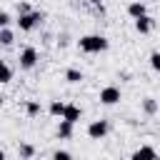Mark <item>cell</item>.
<instances>
[{
	"instance_id": "2e32d148",
	"label": "cell",
	"mask_w": 160,
	"mask_h": 160,
	"mask_svg": "<svg viewBox=\"0 0 160 160\" xmlns=\"http://www.w3.org/2000/svg\"><path fill=\"white\" fill-rule=\"evenodd\" d=\"M12 42H15V32H12L10 28H0V45L10 48Z\"/></svg>"
},
{
	"instance_id": "4fadbf2b",
	"label": "cell",
	"mask_w": 160,
	"mask_h": 160,
	"mask_svg": "<svg viewBox=\"0 0 160 160\" xmlns=\"http://www.w3.org/2000/svg\"><path fill=\"white\" fill-rule=\"evenodd\" d=\"M142 112L150 115V118L158 115V100H155V98H145V100H142Z\"/></svg>"
},
{
	"instance_id": "d4e9b609",
	"label": "cell",
	"mask_w": 160,
	"mask_h": 160,
	"mask_svg": "<svg viewBox=\"0 0 160 160\" xmlns=\"http://www.w3.org/2000/svg\"><path fill=\"white\" fill-rule=\"evenodd\" d=\"M145 2H155V0H145Z\"/></svg>"
},
{
	"instance_id": "8992f818",
	"label": "cell",
	"mask_w": 160,
	"mask_h": 160,
	"mask_svg": "<svg viewBox=\"0 0 160 160\" xmlns=\"http://www.w3.org/2000/svg\"><path fill=\"white\" fill-rule=\"evenodd\" d=\"M82 118V108L80 105H75V102H65V110H62V120H68V122H78Z\"/></svg>"
},
{
	"instance_id": "e0dca14e",
	"label": "cell",
	"mask_w": 160,
	"mask_h": 160,
	"mask_svg": "<svg viewBox=\"0 0 160 160\" xmlns=\"http://www.w3.org/2000/svg\"><path fill=\"white\" fill-rule=\"evenodd\" d=\"M65 80L72 82V85H78V82L82 80V70H78V68H68V70H65Z\"/></svg>"
},
{
	"instance_id": "7c38bea8",
	"label": "cell",
	"mask_w": 160,
	"mask_h": 160,
	"mask_svg": "<svg viewBox=\"0 0 160 160\" xmlns=\"http://www.w3.org/2000/svg\"><path fill=\"white\" fill-rule=\"evenodd\" d=\"M12 80V68L0 58V85H5V82H10Z\"/></svg>"
},
{
	"instance_id": "7402d4cb",
	"label": "cell",
	"mask_w": 160,
	"mask_h": 160,
	"mask_svg": "<svg viewBox=\"0 0 160 160\" xmlns=\"http://www.w3.org/2000/svg\"><path fill=\"white\" fill-rule=\"evenodd\" d=\"M88 2H90L92 8H100V5H102V0H88Z\"/></svg>"
},
{
	"instance_id": "3957f363",
	"label": "cell",
	"mask_w": 160,
	"mask_h": 160,
	"mask_svg": "<svg viewBox=\"0 0 160 160\" xmlns=\"http://www.w3.org/2000/svg\"><path fill=\"white\" fill-rule=\"evenodd\" d=\"M38 60H40V55H38V48H32V45H25L18 55V65L22 70H32L38 65Z\"/></svg>"
},
{
	"instance_id": "d6986e66",
	"label": "cell",
	"mask_w": 160,
	"mask_h": 160,
	"mask_svg": "<svg viewBox=\"0 0 160 160\" xmlns=\"http://www.w3.org/2000/svg\"><path fill=\"white\" fill-rule=\"evenodd\" d=\"M52 160H72V155L68 150H55L52 152Z\"/></svg>"
},
{
	"instance_id": "ac0fdd59",
	"label": "cell",
	"mask_w": 160,
	"mask_h": 160,
	"mask_svg": "<svg viewBox=\"0 0 160 160\" xmlns=\"http://www.w3.org/2000/svg\"><path fill=\"white\" fill-rule=\"evenodd\" d=\"M150 68H152V70H160V52H158V50L150 52Z\"/></svg>"
},
{
	"instance_id": "ffe728a7",
	"label": "cell",
	"mask_w": 160,
	"mask_h": 160,
	"mask_svg": "<svg viewBox=\"0 0 160 160\" xmlns=\"http://www.w3.org/2000/svg\"><path fill=\"white\" fill-rule=\"evenodd\" d=\"M8 25H10V12L0 8V28H8Z\"/></svg>"
},
{
	"instance_id": "8fae6325",
	"label": "cell",
	"mask_w": 160,
	"mask_h": 160,
	"mask_svg": "<svg viewBox=\"0 0 160 160\" xmlns=\"http://www.w3.org/2000/svg\"><path fill=\"white\" fill-rule=\"evenodd\" d=\"M18 155H20V160H32L35 158V145L32 142H20L18 145Z\"/></svg>"
},
{
	"instance_id": "ba28073f",
	"label": "cell",
	"mask_w": 160,
	"mask_h": 160,
	"mask_svg": "<svg viewBox=\"0 0 160 160\" xmlns=\"http://www.w3.org/2000/svg\"><path fill=\"white\" fill-rule=\"evenodd\" d=\"M152 28H155V18H152V15H142V18H138V20H135V30H138L140 35L152 32Z\"/></svg>"
},
{
	"instance_id": "277c9868",
	"label": "cell",
	"mask_w": 160,
	"mask_h": 160,
	"mask_svg": "<svg viewBox=\"0 0 160 160\" xmlns=\"http://www.w3.org/2000/svg\"><path fill=\"white\" fill-rule=\"evenodd\" d=\"M108 132H110V122L102 120V118H100V120H92V122L88 125V138H90V140H102Z\"/></svg>"
},
{
	"instance_id": "cb8c5ba5",
	"label": "cell",
	"mask_w": 160,
	"mask_h": 160,
	"mask_svg": "<svg viewBox=\"0 0 160 160\" xmlns=\"http://www.w3.org/2000/svg\"><path fill=\"white\" fill-rule=\"evenodd\" d=\"M2 102H5V98H2V95H0V108H2Z\"/></svg>"
},
{
	"instance_id": "44dd1931",
	"label": "cell",
	"mask_w": 160,
	"mask_h": 160,
	"mask_svg": "<svg viewBox=\"0 0 160 160\" xmlns=\"http://www.w3.org/2000/svg\"><path fill=\"white\" fill-rule=\"evenodd\" d=\"M30 10H32V8H30V2H28V0H20V2H18V15L30 12Z\"/></svg>"
},
{
	"instance_id": "6da1fadb",
	"label": "cell",
	"mask_w": 160,
	"mask_h": 160,
	"mask_svg": "<svg viewBox=\"0 0 160 160\" xmlns=\"http://www.w3.org/2000/svg\"><path fill=\"white\" fill-rule=\"evenodd\" d=\"M78 48L88 55H98V52H105L110 48V40L105 35H82L78 40Z\"/></svg>"
},
{
	"instance_id": "9c48e42d",
	"label": "cell",
	"mask_w": 160,
	"mask_h": 160,
	"mask_svg": "<svg viewBox=\"0 0 160 160\" xmlns=\"http://www.w3.org/2000/svg\"><path fill=\"white\" fill-rule=\"evenodd\" d=\"M128 15H130L132 20H138V18L148 15V5H145L142 0H132V2L128 5Z\"/></svg>"
},
{
	"instance_id": "7a4b0ae2",
	"label": "cell",
	"mask_w": 160,
	"mask_h": 160,
	"mask_svg": "<svg viewBox=\"0 0 160 160\" xmlns=\"http://www.w3.org/2000/svg\"><path fill=\"white\" fill-rule=\"evenodd\" d=\"M42 12L40 10H30V12H22V15H18V28L22 30V32H30V30H35L40 22H42Z\"/></svg>"
},
{
	"instance_id": "5b68a950",
	"label": "cell",
	"mask_w": 160,
	"mask_h": 160,
	"mask_svg": "<svg viewBox=\"0 0 160 160\" xmlns=\"http://www.w3.org/2000/svg\"><path fill=\"white\" fill-rule=\"evenodd\" d=\"M120 100H122V92H120L118 85H105L100 90V102L102 105H118Z\"/></svg>"
},
{
	"instance_id": "603a6c76",
	"label": "cell",
	"mask_w": 160,
	"mask_h": 160,
	"mask_svg": "<svg viewBox=\"0 0 160 160\" xmlns=\"http://www.w3.org/2000/svg\"><path fill=\"white\" fill-rule=\"evenodd\" d=\"M0 160H8V158H5V152H2V150H0Z\"/></svg>"
},
{
	"instance_id": "5bb4252c",
	"label": "cell",
	"mask_w": 160,
	"mask_h": 160,
	"mask_svg": "<svg viewBox=\"0 0 160 160\" xmlns=\"http://www.w3.org/2000/svg\"><path fill=\"white\" fill-rule=\"evenodd\" d=\"M40 112H42V108H40L38 100H28V102H25V115H28V118H38Z\"/></svg>"
},
{
	"instance_id": "52a82bcc",
	"label": "cell",
	"mask_w": 160,
	"mask_h": 160,
	"mask_svg": "<svg viewBox=\"0 0 160 160\" xmlns=\"http://www.w3.org/2000/svg\"><path fill=\"white\" fill-rule=\"evenodd\" d=\"M130 160H158V152H155L152 145H140V148L130 155Z\"/></svg>"
},
{
	"instance_id": "30bf717a",
	"label": "cell",
	"mask_w": 160,
	"mask_h": 160,
	"mask_svg": "<svg viewBox=\"0 0 160 160\" xmlns=\"http://www.w3.org/2000/svg\"><path fill=\"white\" fill-rule=\"evenodd\" d=\"M72 135H75V125L60 118V125H58V138H60V140H70Z\"/></svg>"
},
{
	"instance_id": "9a60e30c",
	"label": "cell",
	"mask_w": 160,
	"mask_h": 160,
	"mask_svg": "<svg viewBox=\"0 0 160 160\" xmlns=\"http://www.w3.org/2000/svg\"><path fill=\"white\" fill-rule=\"evenodd\" d=\"M62 110H65V102H62V100H50L48 112H50L52 118H62Z\"/></svg>"
}]
</instances>
